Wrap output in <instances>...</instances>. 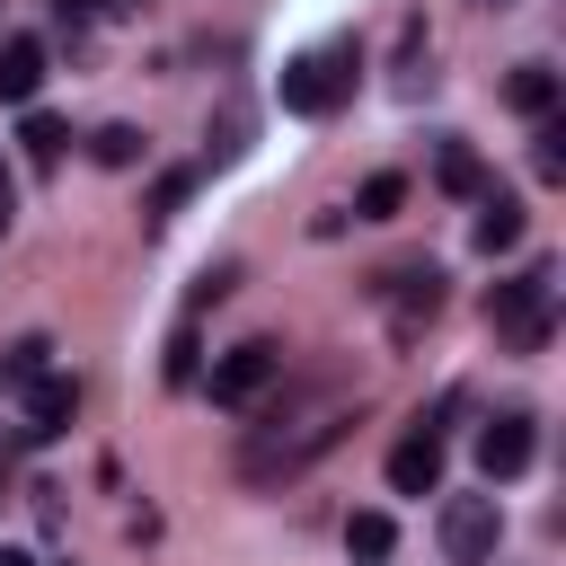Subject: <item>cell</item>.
<instances>
[{"mask_svg": "<svg viewBox=\"0 0 566 566\" xmlns=\"http://www.w3.org/2000/svg\"><path fill=\"white\" fill-rule=\"evenodd\" d=\"M354 97V44H310L283 62V106L292 115H336Z\"/></svg>", "mask_w": 566, "mask_h": 566, "instance_id": "obj_2", "label": "cell"}, {"mask_svg": "<svg viewBox=\"0 0 566 566\" xmlns=\"http://www.w3.org/2000/svg\"><path fill=\"white\" fill-rule=\"evenodd\" d=\"M186 195H195V177H186V168H168V177L150 186V221H168V212H177Z\"/></svg>", "mask_w": 566, "mask_h": 566, "instance_id": "obj_19", "label": "cell"}, {"mask_svg": "<svg viewBox=\"0 0 566 566\" xmlns=\"http://www.w3.org/2000/svg\"><path fill=\"white\" fill-rule=\"evenodd\" d=\"M35 88H44V44L35 35H9L0 44V106H27Z\"/></svg>", "mask_w": 566, "mask_h": 566, "instance_id": "obj_10", "label": "cell"}, {"mask_svg": "<svg viewBox=\"0 0 566 566\" xmlns=\"http://www.w3.org/2000/svg\"><path fill=\"white\" fill-rule=\"evenodd\" d=\"M71 416H80V380H62V371H35V380H27V442H53V433H71Z\"/></svg>", "mask_w": 566, "mask_h": 566, "instance_id": "obj_7", "label": "cell"}, {"mask_svg": "<svg viewBox=\"0 0 566 566\" xmlns=\"http://www.w3.org/2000/svg\"><path fill=\"white\" fill-rule=\"evenodd\" d=\"M0 195H9V159H0Z\"/></svg>", "mask_w": 566, "mask_h": 566, "instance_id": "obj_24", "label": "cell"}, {"mask_svg": "<svg viewBox=\"0 0 566 566\" xmlns=\"http://www.w3.org/2000/svg\"><path fill=\"white\" fill-rule=\"evenodd\" d=\"M274 380H283V345L248 336V345H230V354L212 363V407H256Z\"/></svg>", "mask_w": 566, "mask_h": 566, "instance_id": "obj_4", "label": "cell"}, {"mask_svg": "<svg viewBox=\"0 0 566 566\" xmlns=\"http://www.w3.org/2000/svg\"><path fill=\"white\" fill-rule=\"evenodd\" d=\"M168 380H195V327L168 336Z\"/></svg>", "mask_w": 566, "mask_h": 566, "instance_id": "obj_21", "label": "cell"}, {"mask_svg": "<svg viewBox=\"0 0 566 566\" xmlns=\"http://www.w3.org/2000/svg\"><path fill=\"white\" fill-rule=\"evenodd\" d=\"M44 354H53L44 336H18V345H9V380H35V371H44Z\"/></svg>", "mask_w": 566, "mask_h": 566, "instance_id": "obj_20", "label": "cell"}, {"mask_svg": "<svg viewBox=\"0 0 566 566\" xmlns=\"http://www.w3.org/2000/svg\"><path fill=\"white\" fill-rule=\"evenodd\" d=\"M478 248H486V256L522 248V203H513V195H486V203H478Z\"/></svg>", "mask_w": 566, "mask_h": 566, "instance_id": "obj_12", "label": "cell"}, {"mask_svg": "<svg viewBox=\"0 0 566 566\" xmlns=\"http://www.w3.org/2000/svg\"><path fill=\"white\" fill-rule=\"evenodd\" d=\"M495 539H504L495 495H451V504H442V557H451V566H486Z\"/></svg>", "mask_w": 566, "mask_h": 566, "instance_id": "obj_5", "label": "cell"}, {"mask_svg": "<svg viewBox=\"0 0 566 566\" xmlns=\"http://www.w3.org/2000/svg\"><path fill=\"white\" fill-rule=\"evenodd\" d=\"M88 159H97V168H133V159H142V133H133V124H106V133L88 142Z\"/></svg>", "mask_w": 566, "mask_h": 566, "instance_id": "obj_18", "label": "cell"}, {"mask_svg": "<svg viewBox=\"0 0 566 566\" xmlns=\"http://www.w3.org/2000/svg\"><path fill=\"white\" fill-rule=\"evenodd\" d=\"M478 469H486V478H522V469H531V416H495V424L478 433Z\"/></svg>", "mask_w": 566, "mask_h": 566, "instance_id": "obj_9", "label": "cell"}, {"mask_svg": "<svg viewBox=\"0 0 566 566\" xmlns=\"http://www.w3.org/2000/svg\"><path fill=\"white\" fill-rule=\"evenodd\" d=\"M398 203H407V177H398V168H380V177H363L354 221H398Z\"/></svg>", "mask_w": 566, "mask_h": 566, "instance_id": "obj_14", "label": "cell"}, {"mask_svg": "<svg viewBox=\"0 0 566 566\" xmlns=\"http://www.w3.org/2000/svg\"><path fill=\"white\" fill-rule=\"evenodd\" d=\"M389 539H398L389 513H354V522H345V548H354V557H389Z\"/></svg>", "mask_w": 566, "mask_h": 566, "instance_id": "obj_17", "label": "cell"}, {"mask_svg": "<svg viewBox=\"0 0 566 566\" xmlns=\"http://www.w3.org/2000/svg\"><path fill=\"white\" fill-rule=\"evenodd\" d=\"M18 142H27V159H35V168H53L71 133H62V115H27V124H18Z\"/></svg>", "mask_w": 566, "mask_h": 566, "instance_id": "obj_15", "label": "cell"}, {"mask_svg": "<svg viewBox=\"0 0 566 566\" xmlns=\"http://www.w3.org/2000/svg\"><path fill=\"white\" fill-rule=\"evenodd\" d=\"M504 106H513V115H531V124H539V115H557V71H548V62H522V71L504 80Z\"/></svg>", "mask_w": 566, "mask_h": 566, "instance_id": "obj_11", "label": "cell"}, {"mask_svg": "<svg viewBox=\"0 0 566 566\" xmlns=\"http://www.w3.org/2000/svg\"><path fill=\"white\" fill-rule=\"evenodd\" d=\"M389 486H398V495H433V486H442V433H433V424H416V433L389 451Z\"/></svg>", "mask_w": 566, "mask_h": 566, "instance_id": "obj_8", "label": "cell"}, {"mask_svg": "<svg viewBox=\"0 0 566 566\" xmlns=\"http://www.w3.org/2000/svg\"><path fill=\"white\" fill-rule=\"evenodd\" d=\"M0 230H9V195H0Z\"/></svg>", "mask_w": 566, "mask_h": 566, "instance_id": "obj_23", "label": "cell"}, {"mask_svg": "<svg viewBox=\"0 0 566 566\" xmlns=\"http://www.w3.org/2000/svg\"><path fill=\"white\" fill-rule=\"evenodd\" d=\"M0 566H35V557H27V548H0Z\"/></svg>", "mask_w": 566, "mask_h": 566, "instance_id": "obj_22", "label": "cell"}, {"mask_svg": "<svg viewBox=\"0 0 566 566\" xmlns=\"http://www.w3.org/2000/svg\"><path fill=\"white\" fill-rule=\"evenodd\" d=\"M531 168H539L548 186L566 177V124H557V115H539V133H531Z\"/></svg>", "mask_w": 566, "mask_h": 566, "instance_id": "obj_16", "label": "cell"}, {"mask_svg": "<svg viewBox=\"0 0 566 566\" xmlns=\"http://www.w3.org/2000/svg\"><path fill=\"white\" fill-rule=\"evenodd\" d=\"M548 283H557V274H548V265H531L522 283H495V292H486L495 336H513L522 354H531V345H548Z\"/></svg>", "mask_w": 566, "mask_h": 566, "instance_id": "obj_3", "label": "cell"}, {"mask_svg": "<svg viewBox=\"0 0 566 566\" xmlns=\"http://www.w3.org/2000/svg\"><path fill=\"white\" fill-rule=\"evenodd\" d=\"M433 177H442V195H486V168H478V150H469V142H442Z\"/></svg>", "mask_w": 566, "mask_h": 566, "instance_id": "obj_13", "label": "cell"}, {"mask_svg": "<svg viewBox=\"0 0 566 566\" xmlns=\"http://www.w3.org/2000/svg\"><path fill=\"white\" fill-rule=\"evenodd\" d=\"M371 292L389 301V327H398V345H407V336H416V327L442 310V274H433V265H398V274H380Z\"/></svg>", "mask_w": 566, "mask_h": 566, "instance_id": "obj_6", "label": "cell"}, {"mask_svg": "<svg viewBox=\"0 0 566 566\" xmlns=\"http://www.w3.org/2000/svg\"><path fill=\"white\" fill-rule=\"evenodd\" d=\"M478 9H504V0H478Z\"/></svg>", "mask_w": 566, "mask_h": 566, "instance_id": "obj_25", "label": "cell"}, {"mask_svg": "<svg viewBox=\"0 0 566 566\" xmlns=\"http://www.w3.org/2000/svg\"><path fill=\"white\" fill-rule=\"evenodd\" d=\"M354 424V407H345V389L327 380L310 407H274L256 433H248V451H239V469H248V486H274V478H301L318 451H336V433Z\"/></svg>", "mask_w": 566, "mask_h": 566, "instance_id": "obj_1", "label": "cell"}]
</instances>
